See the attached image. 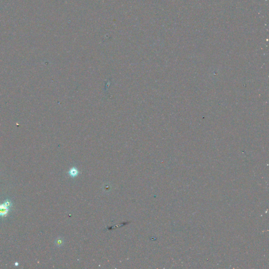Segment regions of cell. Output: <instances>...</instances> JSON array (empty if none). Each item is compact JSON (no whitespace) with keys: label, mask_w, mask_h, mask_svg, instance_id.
<instances>
[{"label":"cell","mask_w":269,"mask_h":269,"mask_svg":"<svg viewBox=\"0 0 269 269\" xmlns=\"http://www.w3.org/2000/svg\"><path fill=\"white\" fill-rule=\"evenodd\" d=\"M10 209L7 207L3 203L0 205V217H5L7 216Z\"/></svg>","instance_id":"cell-1"},{"label":"cell","mask_w":269,"mask_h":269,"mask_svg":"<svg viewBox=\"0 0 269 269\" xmlns=\"http://www.w3.org/2000/svg\"><path fill=\"white\" fill-rule=\"evenodd\" d=\"M4 204H5V205L7 207H8V208H10V209L11 208H12V205H13L12 203L11 202V201L10 200H9V199H7V200L4 201Z\"/></svg>","instance_id":"cell-2"},{"label":"cell","mask_w":269,"mask_h":269,"mask_svg":"<svg viewBox=\"0 0 269 269\" xmlns=\"http://www.w3.org/2000/svg\"><path fill=\"white\" fill-rule=\"evenodd\" d=\"M70 173L72 176H75L77 175V171L75 169H72L70 171Z\"/></svg>","instance_id":"cell-3"},{"label":"cell","mask_w":269,"mask_h":269,"mask_svg":"<svg viewBox=\"0 0 269 269\" xmlns=\"http://www.w3.org/2000/svg\"><path fill=\"white\" fill-rule=\"evenodd\" d=\"M18 264H19V263H18V262H16V263H15V266H18Z\"/></svg>","instance_id":"cell-4"}]
</instances>
